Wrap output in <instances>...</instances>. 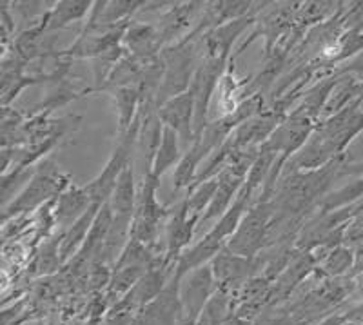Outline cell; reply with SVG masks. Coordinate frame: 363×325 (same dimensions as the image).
Here are the masks:
<instances>
[{
    "instance_id": "cell-18",
    "label": "cell",
    "mask_w": 363,
    "mask_h": 325,
    "mask_svg": "<svg viewBox=\"0 0 363 325\" xmlns=\"http://www.w3.org/2000/svg\"><path fill=\"white\" fill-rule=\"evenodd\" d=\"M345 175H356V177L363 178V162H352V164H345L340 171V177Z\"/></svg>"
},
{
    "instance_id": "cell-15",
    "label": "cell",
    "mask_w": 363,
    "mask_h": 325,
    "mask_svg": "<svg viewBox=\"0 0 363 325\" xmlns=\"http://www.w3.org/2000/svg\"><path fill=\"white\" fill-rule=\"evenodd\" d=\"M216 191H218V178H211V180L202 182V184L191 187L189 194L186 197L187 206H189V213L193 216H199L202 219V214L206 213V209L209 207V204L213 202Z\"/></svg>"
},
{
    "instance_id": "cell-10",
    "label": "cell",
    "mask_w": 363,
    "mask_h": 325,
    "mask_svg": "<svg viewBox=\"0 0 363 325\" xmlns=\"http://www.w3.org/2000/svg\"><path fill=\"white\" fill-rule=\"evenodd\" d=\"M182 157H184V155H182L180 136L177 135V131H173L171 128L164 126L162 141L157 149V155H155L151 173L160 180V178L169 171V167H173L174 164H180Z\"/></svg>"
},
{
    "instance_id": "cell-14",
    "label": "cell",
    "mask_w": 363,
    "mask_h": 325,
    "mask_svg": "<svg viewBox=\"0 0 363 325\" xmlns=\"http://www.w3.org/2000/svg\"><path fill=\"white\" fill-rule=\"evenodd\" d=\"M359 198H363V178H358L352 184L345 185L342 189L333 191V193L327 194L320 202V211L323 213H330V211L345 209V207H351L358 202Z\"/></svg>"
},
{
    "instance_id": "cell-17",
    "label": "cell",
    "mask_w": 363,
    "mask_h": 325,
    "mask_svg": "<svg viewBox=\"0 0 363 325\" xmlns=\"http://www.w3.org/2000/svg\"><path fill=\"white\" fill-rule=\"evenodd\" d=\"M338 75H352L354 79H358L359 82H363V51L358 55V57L352 58L349 62V66H343L336 70Z\"/></svg>"
},
{
    "instance_id": "cell-7",
    "label": "cell",
    "mask_w": 363,
    "mask_h": 325,
    "mask_svg": "<svg viewBox=\"0 0 363 325\" xmlns=\"http://www.w3.org/2000/svg\"><path fill=\"white\" fill-rule=\"evenodd\" d=\"M93 206L89 194H87L86 187L71 184L60 197L55 200V224L57 226H66L69 229L80 216L89 211Z\"/></svg>"
},
{
    "instance_id": "cell-11",
    "label": "cell",
    "mask_w": 363,
    "mask_h": 325,
    "mask_svg": "<svg viewBox=\"0 0 363 325\" xmlns=\"http://www.w3.org/2000/svg\"><path fill=\"white\" fill-rule=\"evenodd\" d=\"M111 95L115 99L116 109H118V136L129 131L135 120L140 113L142 99L140 91L136 86H125L111 89Z\"/></svg>"
},
{
    "instance_id": "cell-5",
    "label": "cell",
    "mask_w": 363,
    "mask_h": 325,
    "mask_svg": "<svg viewBox=\"0 0 363 325\" xmlns=\"http://www.w3.org/2000/svg\"><path fill=\"white\" fill-rule=\"evenodd\" d=\"M200 224L199 216L189 213L186 197L171 209L169 219L165 224V265L178 264V260L191 247L194 231Z\"/></svg>"
},
{
    "instance_id": "cell-19",
    "label": "cell",
    "mask_w": 363,
    "mask_h": 325,
    "mask_svg": "<svg viewBox=\"0 0 363 325\" xmlns=\"http://www.w3.org/2000/svg\"><path fill=\"white\" fill-rule=\"evenodd\" d=\"M354 272H362L363 271V246L354 249Z\"/></svg>"
},
{
    "instance_id": "cell-9",
    "label": "cell",
    "mask_w": 363,
    "mask_h": 325,
    "mask_svg": "<svg viewBox=\"0 0 363 325\" xmlns=\"http://www.w3.org/2000/svg\"><path fill=\"white\" fill-rule=\"evenodd\" d=\"M100 209H102V206H96V204H93V206L89 207V211H87L84 216H80V219L77 220V222H74L69 229L64 231L62 243H60V258L67 260L71 255H77V253L82 249V246L86 243L87 236H89L91 227H93L96 216H99Z\"/></svg>"
},
{
    "instance_id": "cell-12",
    "label": "cell",
    "mask_w": 363,
    "mask_h": 325,
    "mask_svg": "<svg viewBox=\"0 0 363 325\" xmlns=\"http://www.w3.org/2000/svg\"><path fill=\"white\" fill-rule=\"evenodd\" d=\"M255 264V258H247V256H240L233 253L231 249L223 247L222 251L213 258V275L216 278H238V276L247 275L249 269Z\"/></svg>"
},
{
    "instance_id": "cell-16",
    "label": "cell",
    "mask_w": 363,
    "mask_h": 325,
    "mask_svg": "<svg viewBox=\"0 0 363 325\" xmlns=\"http://www.w3.org/2000/svg\"><path fill=\"white\" fill-rule=\"evenodd\" d=\"M322 265L323 271H327L329 275H342L354 265V249L342 243L323 255Z\"/></svg>"
},
{
    "instance_id": "cell-4",
    "label": "cell",
    "mask_w": 363,
    "mask_h": 325,
    "mask_svg": "<svg viewBox=\"0 0 363 325\" xmlns=\"http://www.w3.org/2000/svg\"><path fill=\"white\" fill-rule=\"evenodd\" d=\"M138 133H140V115L129 128L128 133L118 136V144H116L115 151H113L111 158L108 160L102 173L93 182L84 185L93 204L104 206V204L109 202L113 189H115L116 182H118V177L122 175L125 165L133 162V148H135V144H138Z\"/></svg>"
},
{
    "instance_id": "cell-1",
    "label": "cell",
    "mask_w": 363,
    "mask_h": 325,
    "mask_svg": "<svg viewBox=\"0 0 363 325\" xmlns=\"http://www.w3.org/2000/svg\"><path fill=\"white\" fill-rule=\"evenodd\" d=\"M71 184L73 182L69 175L62 173L53 160H44L35 169L31 182L26 185L24 191L4 207V213H2L4 224L18 216H28L31 211L38 209L40 206H48L57 200Z\"/></svg>"
},
{
    "instance_id": "cell-3",
    "label": "cell",
    "mask_w": 363,
    "mask_h": 325,
    "mask_svg": "<svg viewBox=\"0 0 363 325\" xmlns=\"http://www.w3.org/2000/svg\"><path fill=\"white\" fill-rule=\"evenodd\" d=\"M272 219H274V204H272V200H269V202H260V200L252 202L247 214L244 216L235 235L229 238L225 247L240 256L255 258L256 255H260L262 249L267 247Z\"/></svg>"
},
{
    "instance_id": "cell-13",
    "label": "cell",
    "mask_w": 363,
    "mask_h": 325,
    "mask_svg": "<svg viewBox=\"0 0 363 325\" xmlns=\"http://www.w3.org/2000/svg\"><path fill=\"white\" fill-rule=\"evenodd\" d=\"M91 2H73V0H67V2H58L55 4V8H51L50 17H48V31H55V29H62L66 26H69L71 22L82 21L89 13Z\"/></svg>"
},
{
    "instance_id": "cell-8",
    "label": "cell",
    "mask_w": 363,
    "mask_h": 325,
    "mask_svg": "<svg viewBox=\"0 0 363 325\" xmlns=\"http://www.w3.org/2000/svg\"><path fill=\"white\" fill-rule=\"evenodd\" d=\"M136 194L135 189V164L129 162L122 175L118 177L115 189H113L111 198H109V206H111L113 214L115 216H125V219H133L135 216L136 207Z\"/></svg>"
},
{
    "instance_id": "cell-2",
    "label": "cell",
    "mask_w": 363,
    "mask_h": 325,
    "mask_svg": "<svg viewBox=\"0 0 363 325\" xmlns=\"http://www.w3.org/2000/svg\"><path fill=\"white\" fill-rule=\"evenodd\" d=\"M158 185H160V180L153 173L144 175V184L136 198L131 236L140 240L145 246H158L160 229L167 224L171 213V209L158 202Z\"/></svg>"
},
{
    "instance_id": "cell-6",
    "label": "cell",
    "mask_w": 363,
    "mask_h": 325,
    "mask_svg": "<svg viewBox=\"0 0 363 325\" xmlns=\"http://www.w3.org/2000/svg\"><path fill=\"white\" fill-rule=\"evenodd\" d=\"M157 113L162 123L177 131L182 145L189 149L194 142V113H196V102L191 87L186 93L167 100L164 106L158 107Z\"/></svg>"
}]
</instances>
